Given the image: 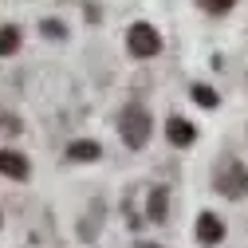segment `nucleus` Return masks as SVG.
<instances>
[{
    "mask_svg": "<svg viewBox=\"0 0 248 248\" xmlns=\"http://www.w3.org/2000/svg\"><path fill=\"white\" fill-rule=\"evenodd\" d=\"M118 134H122V142H126L130 150H142V146L150 142V134H154V118H150V110H146L142 103L122 107V114H118Z\"/></svg>",
    "mask_w": 248,
    "mask_h": 248,
    "instance_id": "obj_1",
    "label": "nucleus"
},
{
    "mask_svg": "<svg viewBox=\"0 0 248 248\" xmlns=\"http://www.w3.org/2000/svg\"><path fill=\"white\" fill-rule=\"evenodd\" d=\"M213 185H217V193L229 197V201H240L248 193V166L240 158H221L213 170Z\"/></svg>",
    "mask_w": 248,
    "mask_h": 248,
    "instance_id": "obj_2",
    "label": "nucleus"
},
{
    "mask_svg": "<svg viewBox=\"0 0 248 248\" xmlns=\"http://www.w3.org/2000/svg\"><path fill=\"white\" fill-rule=\"evenodd\" d=\"M126 47H130L134 59H154L162 51V36L154 32V24L138 20V24H130V32H126Z\"/></svg>",
    "mask_w": 248,
    "mask_h": 248,
    "instance_id": "obj_3",
    "label": "nucleus"
},
{
    "mask_svg": "<svg viewBox=\"0 0 248 248\" xmlns=\"http://www.w3.org/2000/svg\"><path fill=\"white\" fill-rule=\"evenodd\" d=\"M221 240H225V221L217 213H201L197 217V244L213 248V244H221Z\"/></svg>",
    "mask_w": 248,
    "mask_h": 248,
    "instance_id": "obj_4",
    "label": "nucleus"
},
{
    "mask_svg": "<svg viewBox=\"0 0 248 248\" xmlns=\"http://www.w3.org/2000/svg\"><path fill=\"white\" fill-rule=\"evenodd\" d=\"M0 173L12 177V181H24V177H32V166H28L24 154H16V150H0Z\"/></svg>",
    "mask_w": 248,
    "mask_h": 248,
    "instance_id": "obj_5",
    "label": "nucleus"
},
{
    "mask_svg": "<svg viewBox=\"0 0 248 248\" xmlns=\"http://www.w3.org/2000/svg\"><path fill=\"white\" fill-rule=\"evenodd\" d=\"M166 138H170V146H193V138H197V130H193V122L189 118H181V114H173L170 122H166Z\"/></svg>",
    "mask_w": 248,
    "mask_h": 248,
    "instance_id": "obj_6",
    "label": "nucleus"
},
{
    "mask_svg": "<svg viewBox=\"0 0 248 248\" xmlns=\"http://www.w3.org/2000/svg\"><path fill=\"white\" fill-rule=\"evenodd\" d=\"M146 217H150L154 225H166V217H170V193H166V185H154V189H150Z\"/></svg>",
    "mask_w": 248,
    "mask_h": 248,
    "instance_id": "obj_7",
    "label": "nucleus"
},
{
    "mask_svg": "<svg viewBox=\"0 0 248 248\" xmlns=\"http://www.w3.org/2000/svg\"><path fill=\"white\" fill-rule=\"evenodd\" d=\"M67 158L71 162H95V158H103V146L91 142V138H79V142L67 146Z\"/></svg>",
    "mask_w": 248,
    "mask_h": 248,
    "instance_id": "obj_8",
    "label": "nucleus"
},
{
    "mask_svg": "<svg viewBox=\"0 0 248 248\" xmlns=\"http://www.w3.org/2000/svg\"><path fill=\"white\" fill-rule=\"evenodd\" d=\"M189 95H193V103L205 107V110H213L217 103H221V95H217L213 87H205V83H193V87H189Z\"/></svg>",
    "mask_w": 248,
    "mask_h": 248,
    "instance_id": "obj_9",
    "label": "nucleus"
},
{
    "mask_svg": "<svg viewBox=\"0 0 248 248\" xmlns=\"http://www.w3.org/2000/svg\"><path fill=\"white\" fill-rule=\"evenodd\" d=\"M16 47H20V28L4 24L0 28V55H16Z\"/></svg>",
    "mask_w": 248,
    "mask_h": 248,
    "instance_id": "obj_10",
    "label": "nucleus"
},
{
    "mask_svg": "<svg viewBox=\"0 0 248 248\" xmlns=\"http://www.w3.org/2000/svg\"><path fill=\"white\" fill-rule=\"evenodd\" d=\"M40 28H44V36H47V40H63V36H67V28L59 24V20H44Z\"/></svg>",
    "mask_w": 248,
    "mask_h": 248,
    "instance_id": "obj_11",
    "label": "nucleus"
},
{
    "mask_svg": "<svg viewBox=\"0 0 248 248\" xmlns=\"http://www.w3.org/2000/svg\"><path fill=\"white\" fill-rule=\"evenodd\" d=\"M0 130H4V134H20L24 126H20V118H16V114H8V110H0Z\"/></svg>",
    "mask_w": 248,
    "mask_h": 248,
    "instance_id": "obj_12",
    "label": "nucleus"
},
{
    "mask_svg": "<svg viewBox=\"0 0 248 248\" xmlns=\"http://www.w3.org/2000/svg\"><path fill=\"white\" fill-rule=\"evenodd\" d=\"M232 4H236V0H201V8H205V12H217V16L229 12Z\"/></svg>",
    "mask_w": 248,
    "mask_h": 248,
    "instance_id": "obj_13",
    "label": "nucleus"
},
{
    "mask_svg": "<svg viewBox=\"0 0 248 248\" xmlns=\"http://www.w3.org/2000/svg\"><path fill=\"white\" fill-rule=\"evenodd\" d=\"M138 248H162V244H150V240H138Z\"/></svg>",
    "mask_w": 248,
    "mask_h": 248,
    "instance_id": "obj_14",
    "label": "nucleus"
}]
</instances>
